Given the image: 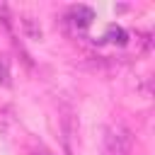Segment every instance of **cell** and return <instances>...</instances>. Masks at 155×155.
Listing matches in <instances>:
<instances>
[{
	"mask_svg": "<svg viewBox=\"0 0 155 155\" xmlns=\"http://www.w3.org/2000/svg\"><path fill=\"white\" fill-rule=\"evenodd\" d=\"M19 24H22V29H24V34H27L29 39H36V41H39V39L44 36L39 19H34V17H29V15H22V17H19Z\"/></svg>",
	"mask_w": 155,
	"mask_h": 155,
	"instance_id": "3",
	"label": "cell"
},
{
	"mask_svg": "<svg viewBox=\"0 0 155 155\" xmlns=\"http://www.w3.org/2000/svg\"><path fill=\"white\" fill-rule=\"evenodd\" d=\"M104 36H107L111 44H119V46H126V44H128V31H126L124 27H116V24H111Z\"/></svg>",
	"mask_w": 155,
	"mask_h": 155,
	"instance_id": "4",
	"label": "cell"
},
{
	"mask_svg": "<svg viewBox=\"0 0 155 155\" xmlns=\"http://www.w3.org/2000/svg\"><path fill=\"white\" fill-rule=\"evenodd\" d=\"M94 19V10L87 7V5H73L70 12H68V22L78 29H87Z\"/></svg>",
	"mask_w": 155,
	"mask_h": 155,
	"instance_id": "2",
	"label": "cell"
},
{
	"mask_svg": "<svg viewBox=\"0 0 155 155\" xmlns=\"http://www.w3.org/2000/svg\"><path fill=\"white\" fill-rule=\"evenodd\" d=\"M0 85H10V61L5 56H0Z\"/></svg>",
	"mask_w": 155,
	"mask_h": 155,
	"instance_id": "5",
	"label": "cell"
},
{
	"mask_svg": "<svg viewBox=\"0 0 155 155\" xmlns=\"http://www.w3.org/2000/svg\"><path fill=\"white\" fill-rule=\"evenodd\" d=\"M133 133L124 124H111L104 131V155H131Z\"/></svg>",
	"mask_w": 155,
	"mask_h": 155,
	"instance_id": "1",
	"label": "cell"
}]
</instances>
